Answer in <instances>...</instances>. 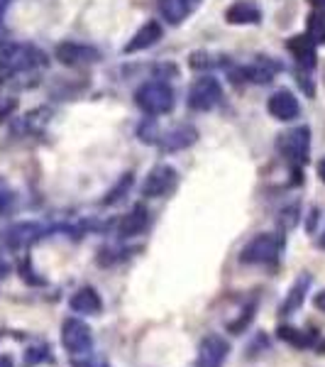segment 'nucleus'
<instances>
[{
    "instance_id": "nucleus-6",
    "label": "nucleus",
    "mask_w": 325,
    "mask_h": 367,
    "mask_svg": "<svg viewBox=\"0 0 325 367\" xmlns=\"http://www.w3.org/2000/svg\"><path fill=\"white\" fill-rule=\"evenodd\" d=\"M220 100H223V86L220 81L213 76L198 78L191 86V91H188V108L201 110V113L215 108Z\"/></svg>"
},
{
    "instance_id": "nucleus-7",
    "label": "nucleus",
    "mask_w": 325,
    "mask_h": 367,
    "mask_svg": "<svg viewBox=\"0 0 325 367\" xmlns=\"http://www.w3.org/2000/svg\"><path fill=\"white\" fill-rule=\"evenodd\" d=\"M230 355V343L220 333H208L198 346L196 367H223Z\"/></svg>"
},
{
    "instance_id": "nucleus-2",
    "label": "nucleus",
    "mask_w": 325,
    "mask_h": 367,
    "mask_svg": "<svg viewBox=\"0 0 325 367\" xmlns=\"http://www.w3.org/2000/svg\"><path fill=\"white\" fill-rule=\"evenodd\" d=\"M134 103L147 115H164L174 108V88L164 81H144L134 91Z\"/></svg>"
},
{
    "instance_id": "nucleus-27",
    "label": "nucleus",
    "mask_w": 325,
    "mask_h": 367,
    "mask_svg": "<svg viewBox=\"0 0 325 367\" xmlns=\"http://www.w3.org/2000/svg\"><path fill=\"white\" fill-rule=\"evenodd\" d=\"M15 211V191L10 189V184L0 177V218L10 216Z\"/></svg>"
},
{
    "instance_id": "nucleus-11",
    "label": "nucleus",
    "mask_w": 325,
    "mask_h": 367,
    "mask_svg": "<svg viewBox=\"0 0 325 367\" xmlns=\"http://www.w3.org/2000/svg\"><path fill=\"white\" fill-rule=\"evenodd\" d=\"M69 306H71V311H76V314L98 316L103 311V299H100V294L93 289V286H81V289H76L71 294Z\"/></svg>"
},
{
    "instance_id": "nucleus-37",
    "label": "nucleus",
    "mask_w": 325,
    "mask_h": 367,
    "mask_svg": "<svg viewBox=\"0 0 325 367\" xmlns=\"http://www.w3.org/2000/svg\"><path fill=\"white\" fill-rule=\"evenodd\" d=\"M308 3H311L313 8H318V10H325V0H308Z\"/></svg>"
},
{
    "instance_id": "nucleus-19",
    "label": "nucleus",
    "mask_w": 325,
    "mask_h": 367,
    "mask_svg": "<svg viewBox=\"0 0 325 367\" xmlns=\"http://www.w3.org/2000/svg\"><path fill=\"white\" fill-rule=\"evenodd\" d=\"M279 73V64L272 59H255L243 69V76L252 83H269Z\"/></svg>"
},
{
    "instance_id": "nucleus-15",
    "label": "nucleus",
    "mask_w": 325,
    "mask_h": 367,
    "mask_svg": "<svg viewBox=\"0 0 325 367\" xmlns=\"http://www.w3.org/2000/svg\"><path fill=\"white\" fill-rule=\"evenodd\" d=\"M147 225H149L147 208H144L142 203H137L127 216H122L120 225H117V235H120V238H134V235L144 233Z\"/></svg>"
},
{
    "instance_id": "nucleus-17",
    "label": "nucleus",
    "mask_w": 325,
    "mask_h": 367,
    "mask_svg": "<svg viewBox=\"0 0 325 367\" xmlns=\"http://www.w3.org/2000/svg\"><path fill=\"white\" fill-rule=\"evenodd\" d=\"M196 140H198V133H196V128L191 125H181L176 130H171L169 135H164V138H159L156 143L164 152H179V150H186L188 145H193Z\"/></svg>"
},
{
    "instance_id": "nucleus-22",
    "label": "nucleus",
    "mask_w": 325,
    "mask_h": 367,
    "mask_svg": "<svg viewBox=\"0 0 325 367\" xmlns=\"http://www.w3.org/2000/svg\"><path fill=\"white\" fill-rule=\"evenodd\" d=\"M255 314H257V296L252 299V301L243 309V311H240L238 319L230 321V324H228V333H233V336H243V333L250 329L252 321H255Z\"/></svg>"
},
{
    "instance_id": "nucleus-1",
    "label": "nucleus",
    "mask_w": 325,
    "mask_h": 367,
    "mask_svg": "<svg viewBox=\"0 0 325 367\" xmlns=\"http://www.w3.org/2000/svg\"><path fill=\"white\" fill-rule=\"evenodd\" d=\"M44 64H47V56H44V52H39L37 47H32V44L8 42L0 47V69L8 73L30 71Z\"/></svg>"
},
{
    "instance_id": "nucleus-29",
    "label": "nucleus",
    "mask_w": 325,
    "mask_h": 367,
    "mask_svg": "<svg viewBox=\"0 0 325 367\" xmlns=\"http://www.w3.org/2000/svg\"><path fill=\"white\" fill-rule=\"evenodd\" d=\"M71 367H108L103 358H98V355L93 353H86V355H76V358H71Z\"/></svg>"
},
{
    "instance_id": "nucleus-25",
    "label": "nucleus",
    "mask_w": 325,
    "mask_h": 367,
    "mask_svg": "<svg viewBox=\"0 0 325 367\" xmlns=\"http://www.w3.org/2000/svg\"><path fill=\"white\" fill-rule=\"evenodd\" d=\"M127 255H130V252L122 250V247L105 245V247H100V250H98L96 262L100 264V267H115L117 262H122V259H127Z\"/></svg>"
},
{
    "instance_id": "nucleus-13",
    "label": "nucleus",
    "mask_w": 325,
    "mask_h": 367,
    "mask_svg": "<svg viewBox=\"0 0 325 367\" xmlns=\"http://www.w3.org/2000/svg\"><path fill=\"white\" fill-rule=\"evenodd\" d=\"M311 284H313V276L308 274V272L301 274L299 279H296L294 284H291L287 299H284L282 306H279V314H282V316H291V314L299 311V309L306 304V294H308V289H311Z\"/></svg>"
},
{
    "instance_id": "nucleus-35",
    "label": "nucleus",
    "mask_w": 325,
    "mask_h": 367,
    "mask_svg": "<svg viewBox=\"0 0 325 367\" xmlns=\"http://www.w3.org/2000/svg\"><path fill=\"white\" fill-rule=\"evenodd\" d=\"M13 5V0H0V22H3V15H5V10Z\"/></svg>"
},
{
    "instance_id": "nucleus-28",
    "label": "nucleus",
    "mask_w": 325,
    "mask_h": 367,
    "mask_svg": "<svg viewBox=\"0 0 325 367\" xmlns=\"http://www.w3.org/2000/svg\"><path fill=\"white\" fill-rule=\"evenodd\" d=\"M188 64L193 66V69H213V66H218L220 61H218L215 54H208V52H196L191 54V59H188Z\"/></svg>"
},
{
    "instance_id": "nucleus-12",
    "label": "nucleus",
    "mask_w": 325,
    "mask_h": 367,
    "mask_svg": "<svg viewBox=\"0 0 325 367\" xmlns=\"http://www.w3.org/2000/svg\"><path fill=\"white\" fill-rule=\"evenodd\" d=\"M267 108L269 113H272L277 120H294L296 115H299V110H301V105H299V98H296L291 91H277V93H272V98H269V103H267Z\"/></svg>"
},
{
    "instance_id": "nucleus-23",
    "label": "nucleus",
    "mask_w": 325,
    "mask_h": 367,
    "mask_svg": "<svg viewBox=\"0 0 325 367\" xmlns=\"http://www.w3.org/2000/svg\"><path fill=\"white\" fill-rule=\"evenodd\" d=\"M52 353H49L47 343H37V346L25 350V358H22V367H37L42 363H52Z\"/></svg>"
},
{
    "instance_id": "nucleus-20",
    "label": "nucleus",
    "mask_w": 325,
    "mask_h": 367,
    "mask_svg": "<svg viewBox=\"0 0 325 367\" xmlns=\"http://www.w3.org/2000/svg\"><path fill=\"white\" fill-rule=\"evenodd\" d=\"M193 10L191 0H159V13L169 25H181Z\"/></svg>"
},
{
    "instance_id": "nucleus-8",
    "label": "nucleus",
    "mask_w": 325,
    "mask_h": 367,
    "mask_svg": "<svg viewBox=\"0 0 325 367\" xmlns=\"http://www.w3.org/2000/svg\"><path fill=\"white\" fill-rule=\"evenodd\" d=\"M176 182H179L176 169L169 165H159L147 174V179H144L142 196L144 199H161V196H166L174 186H176Z\"/></svg>"
},
{
    "instance_id": "nucleus-31",
    "label": "nucleus",
    "mask_w": 325,
    "mask_h": 367,
    "mask_svg": "<svg viewBox=\"0 0 325 367\" xmlns=\"http://www.w3.org/2000/svg\"><path fill=\"white\" fill-rule=\"evenodd\" d=\"M296 220H299V206H289V208H284L282 211V218H279V225H282V228H287V230H291L296 225Z\"/></svg>"
},
{
    "instance_id": "nucleus-36",
    "label": "nucleus",
    "mask_w": 325,
    "mask_h": 367,
    "mask_svg": "<svg viewBox=\"0 0 325 367\" xmlns=\"http://www.w3.org/2000/svg\"><path fill=\"white\" fill-rule=\"evenodd\" d=\"M318 177H321L323 182H325V157L321 160V165H318Z\"/></svg>"
},
{
    "instance_id": "nucleus-21",
    "label": "nucleus",
    "mask_w": 325,
    "mask_h": 367,
    "mask_svg": "<svg viewBox=\"0 0 325 367\" xmlns=\"http://www.w3.org/2000/svg\"><path fill=\"white\" fill-rule=\"evenodd\" d=\"M277 336H279V341L289 343L291 348H299V350L313 348V346L318 343V336H316V333H308V331L294 329V326H279Z\"/></svg>"
},
{
    "instance_id": "nucleus-30",
    "label": "nucleus",
    "mask_w": 325,
    "mask_h": 367,
    "mask_svg": "<svg viewBox=\"0 0 325 367\" xmlns=\"http://www.w3.org/2000/svg\"><path fill=\"white\" fill-rule=\"evenodd\" d=\"M20 276L32 286H44V284H47V281H44V276H37L35 269L30 267V259H25V262L20 264Z\"/></svg>"
},
{
    "instance_id": "nucleus-4",
    "label": "nucleus",
    "mask_w": 325,
    "mask_h": 367,
    "mask_svg": "<svg viewBox=\"0 0 325 367\" xmlns=\"http://www.w3.org/2000/svg\"><path fill=\"white\" fill-rule=\"evenodd\" d=\"M61 346L66 348L71 358L86 355L93 350V333L81 319H66L61 324Z\"/></svg>"
},
{
    "instance_id": "nucleus-10",
    "label": "nucleus",
    "mask_w": 325,
    "mask_h": 367,
    "mask_svg": "<svg viewBox=\"0 0 325 367\" xmlns=\"http://www.w3.org/2000/svg\"><path fill=\"white\" fill-rule=\"evenodd\" d=\"M42 235H44V225L25 220V223H15L5 230L3 245L8 247V250H25V247L35 245Z\"/></svg>"
},
{
    "instance_id": "nucleus-34",
    "label": "nucleus",
    "mask_w": 325,
    "mask_h": 367,
    "mask_svg": "<svg viewBox=\"0 0 325 367\" xmlns=\"http://www.w3.org/2000/svg\"><path fill=\"white\" fill-rule=\"evenodd\" d=\"M0 367H15L13 358L10 355H0Z\"/></svg>"
},
{
    "instance_id": "nucleus-9",
    "label": "nucleus",
    "mask_w": 325,
    "mask_h": 367,
    "mask_svg": "<svg viewBox=\"0 0 325 367\" xmlns=\"http://www.w3.org/2000/svg\"><path fill=\"white\" fill-rule=\"evenodd\" d=\"M54 56L64 66H86V64H96L100 59V52L96 47H88V44L81 42H61L54 49Z\"/></svg>"
},
{
    "instance_id": "nucleus-16",
    "label": "nucleus",
    "mask_w": 325,
    "mask_h": 367,
    "mask_svg": "<svg viewBox=\"0 0 325 367\" xmlns=\"http://www.w3.org/2000/svg\"><path fill=\"white\" fill-rule=\"evenodd\" d=\"M225 20L230 25H257L262 20V10L252 0H235L225 10Z\"/></svg>"
},
{
    "instance_id": "nucleus-24",
    "label": "nucleus",
    "mask_w": 325,
    "mask_h": 367,
    "mask_svg": "<svg viewBox=\"0 0 325 367\" xmlns=\"http://www.w3.org/2000/svg\"><path fill=\"white\" fill-rule=\"evenodd\" d=\"M308 37L313 39L316 44H325V10H313L308 15Z\"/></svg>"
},
{
    "instance_id": "nucleus-5",
    "label": "nucleus",
    "mask_w": 325,
    "mask_h": 367,
    "mask_svg": "<svg viewBox=\"0 0 325 367\" xmlns=\"http://www.w3.org/2000/svg\"><path fill=\"white\" fill-rule=\"evenodd\" d=\"M279 150H282V155L287 157L296 169L304 167L308 162V155H311V130L306 125L289 130V133L282 135V140H279Z\"/></svg>"
},
{
    "instance_id": "nucleus-26",
    "label": "nucleus",
    "mask_w": 325,
    "mask_h": 367,
    "mask_svg": "<svg viewBox=\"0 0 325 367\" xmlns=\"http://www.w3.org/2000/svg\"><path fill=\"white\" fill-rule=\"evenodd\" d=\"M130 189H132V174H125V177H122L120 182H117V184L113 186V189L108 191V194H105L103 206H113V203L122 201V199H125V194H127Z\"/></svg>"
},
{
    "instance_id": "nucleus-14",
    "label": "nucleus",
    "mask_w": 325,
    "mask_h": 367,
    "mask_svg": "<svg viewBox=\"0 0 325 367\" xmlns=\"http://www.w3.org/2000/svg\"><path fill=\"white\" fill-rule=\"evenodd\" d=\"M161 35H164V30H161V25H159V22H156V20L144 22V25L139 27V30L132 35L130 42L125 44V49H122V52H125V54L142 52V49H147V47H152V44L159 42Z\"/></svg>"
},
{
    "instance_id": "nucleus-3",
    "label": "nucleus",
    "mask_w": 325,
    "mask_h": 367,
    "mask_svg": "<svg viewBox=\"0 0 325 367\" xmlns=\"http://www.w3.org/2000/svg\"><path fill=\"white\" fill-rule=\"evenodd\" d=\"M284 247V238L277 233H260L255 235L240 252L243 264H272L279 259V252Z\"/></svg>"
},
{
    "instance_id": "nucleus-18",
    "label": "nucleus",
    "mask_w": 325,
    "mask_h": 367,
    "mask_svg": "<svg viewBox=\"0 0 325 367\" xmlns=\"http://www.w3.org/2000/svg\"><path fill=\"white\" fill-rule=\"evenodd\" d=\"M287 47L301 66H308V69L316 66V42L308 35H294L287 42Z\"/></svg>"
},
{
    "instance_id": "nucleus-32",
    "label": "nucleus",
    "mask_w": 325,
    "mask_h": 367,
    "mask_svg": "<svg viewBox=\"0 0 325 367\" xmlns=\"http://www.w3.org/2000/svg\"><path fill=\"white\" fill-rule=\"evenodd\" d=\"M10 272H13V267H10V262H8V259L0 257V279H5V276H8Z\"/></svg>"
},
{
    "instance_id": "nucleus-33",
    "label": "nucleus",
    "mask_w": 325,
    "mask_h": 367,
    "mask_svg": "<svg viewBox=\"0 0 325 367\" xmlns=\"http://www.w3.org/2000/svg\"><path fill=\"white\" fill-rule=\"evenodd\" d=\"M313 304H316L318 311H325V289L321 294H316V299H313Z\"/></svg>"
}]
</instances>
